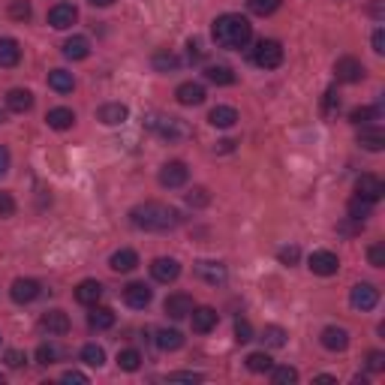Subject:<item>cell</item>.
Masks as SVG:
<instances>
[{
  "instance_id": "obj_1",
  "label": "cell",
  "mask_w": 385,
  "mask_h": 385,
  "mask_svg": "<svg viewBox=\"0 0 385 385\" xmlns=\"http://www.w3.org/2000/svg\"><path fill=\"white\" fill-rule=\"evenodd\" d=\"M129 220L142 232H171V229L181 223V214L163 202H145L129 211Z\"/></svg>"
},
{
  "instance_id": "obj_2",
  "label": "cell",
  "mask_w": 385,
  "mask_h": 385,
  "mask_svg": "<svg viewBox=\"0 0 385 385\" xmlns=\"http://www.w3.org/2000/svg\"><path fill=\"white\" fill-rule=\"evenodd\" d=\"M211 37H214V43L220 48H244L253 37V24L238 12H226L214 21Z\"/></svg>"
},
{
  "instance_id": "obj_3",
  "label": "cell",
  "mask_w": 385,
  "mask_h": 385,
  "mask_svg": "<svg viewBox=\"0 0 385 385\" xmlns=\"http://www.w3.org/2000/svg\"><path fill=\"white\" fill-rule=\"evenodd\" d=\"M145 127L151 129V133H157L160 138H166V142H178V138L187 136L184 121L171 118V114H151V118L145 121Z\"/></svg>"
},
{
  "instance_id": "obj_4",
  "label": "cell",
  "mask_w": 385,
  "mask_h": 385,
  "mask_svg": "<svg viewBox=\"0 0 385 385\" xmlns=\"http://www.w3.org/2000/svg\"><path fill=\"white\" fill-rule=\"evenodd\" d=\"M253 63L262 70H277L283 63V45L277 39H262V43L253 48Z\"/></svg>"
},
{
  "instance_id": "obj_5",
  "label": "cell",
  "mask_w": 385,
  "mask_h": 385,
  "mask_svg": "<svg viewBox=\"0 0 385 385\" xmlns=\"http://www.w3.org/2000/svg\"><path fill=\"white\" fill-rule=\"evenodd\" d=\"M349 304L355 310H362V313H367V310H373L379 304V289L373 283H355L349 292Z\"/></svg>"
},
{
  "instance_id": "obj_6",
  "label": "cell",
  "mask_w": 385,
  "mask_h": 385,
  "mask_svg": "<svg viewBox=\"0 0 385 385\" xmlns=\"http://www.w3.org/2000/svg\"><path fill=\"white\" fill-rule=\"evenodd\" d=\"M187 178H190V169H187L181 160H171V163H166V166L160 169V184L166 187V190H178V187H184Z\"/></svg>"
},
{
  "instance_id": "obj_7",
  "label": "cell",
  "mask_w": 385,
  "mask_h": 385,
  "mask_svg": "<svg viewBox=\"0 0 385 385\" xmlns=\"http://www.w3.org/2000/svg\"><path fill=\"white\" fill-rule=\"evenodd\" d=\"M334 72H337V81H343V85H355V81L364 79V63L355 61V57H340L334 63Z\"/></svg>"
},
{
  "instance_id": "obj_8",
  "label": "cell",
  "mask_w": 385,
  "mask_h": 385,
  "mask_svg": "<svg viewBox=\"0 0 385 385\" xmlns=\"http://www.w3.org/2000/svg\"><path fill=\"white\" fill-rule=\"evenodd\" d=\"M310 271L319 274V277H331V274H337V268H340V259L334 256L331 250H316L313 256H310Z\"/></svg>"
},
{
  "instance_id": "obj_9",
  "label": "cell",
  "mask_w": 385,
  "mask_h": 385,
  "mask_svg": "<svg viewBox=\"0 0 385 385\" xmlns=\"http://www.w3.org/2000/svg\"><path fill=\"white\" fill-rule=\"evenodd\" d=\"M151 277L157 283H175L178 277H181V265L169 256H160V259L151 262Z\"/></svg>"
},
{
  "instance_id": "obj_10",
  "label": "cell",
  "mask_w": 385,
  "mask_h": 385,
  "mask_svg": "<svg viewBox=\"0 0 385 385\" xmlns=\"http://www.w3.org/2000/svg\"><path fill=\"white\" fill-rule=\"evenodd\" d=\"M39 292H43V286H39L37 280H30V277H19V280L12 283V289H10L15 304H30V301L39 298Z\"/></svg>"
},
{
  "instance_id": "obj_11",
  "label": "cell",
  "mask_w": 385,
  "mask_h": 385,
  "mask_svg": "<svg viewBox=\"0 0 385 385\" xmlns=\"http://www.w3.org/2000/svg\"><path fill=\"white\" fill-rule=\"evenodd\" d=\"M76 21H79V10L72 3H57L48 10V24H52L54 30H67Z\"/></svg>"
},
{
  "instance_id": "obj_12",
  "label": "cell",
  "mask_w": 385,
  "mask_h": 385,
  "mask_svg": "<svg viewBox=\"0 0 385 385\" xmlns=\"http://www.w3.org/2000/svg\"><path fill=\"white\" fill-rule=\"evenodd\" d=\"M196 277L205 280L208 286H223L229 271H226L223 262H196Z\"/></svg>"
},
{
  "instance_id": "obj_13",
  "label": "cell",
  "mask_w": 385,
  "mask_h": 385,
  "mask_svg": "<svg viewBox=\"0 0 385 385\" xmlns=\"http://www.w3.org/2000/svg\"><path fill=\"white\" fill-rule=\"evenodd\" d=\"M355 196H362V199H367V202H379L385 196V184L376 175H362L355 181Z\"/></svg>"
},
{
  "instance_id": "obj_14",
  "label": "cell",
  "mask_w": 385,
  "mask_h": 385,
  "mask_svg": "<svg viewBox=\"0 0 385 385\" xmlns=\"http://www.w3.org/2000/svg\"><path fill=\"white\" fill-rule=\"evenodd\" d=\"M217 310L214 307H193V313H190V322H193V331L196 334H208V331H214L217 329Z\"/></svg>"
},
{
  "instance_id": "obj_15",
  "label": "cell",
  "mask_w": 385,
  "mask_h": 385,
  "mask_svg": "<svg viewBox=\"0 0 385 385\" xmlns=\"http://www.w3.org/2000/svg\"><path fill=\"white\" fill-rule=\"evenodd\" d=\"M163 307H166V313H169L171 319H187V316L193 313L196 304H193V298H190L187 292H175V295H169Z\"/></svg>"
},
{
  "instance_id": "obj_16",
  "label": "cell",
  "mask_w": 385,
  "mask_h": 385,
  "mask_svg": "<svg viewBox=\"0 0 385 385\" xmlns=\"http://www.w3.org/2000/svg\"><path fill=\"white\" fill-rule=\"evenodd\" d=\"M151 298H154V292L147 289L145 283H127L124 286V301L133 310H145L147 304H151Z\"/></svg>"
},
{
  "instance_id": "obj_17",
  "label": "cell",
  "mask_w": 385,
  "mask_h": 385,
  "mask_svg": "<svg viewBox=\"0 0 385 385\" xmlns=\"http://www.w3.org/2000/svg\"><path fill=\"white\" fill-rule=\"evenodd\" d=\"M319 340H322V346L329 349V352H343V349L349 346V334H346V329H337V325H329V329H322Z\"/></svg>"
},
{
  "instance_id": "obj_18",
  "label": "cell",
  "mask_w": 385,
  "mask_h": 385,
  "mask_svg": "<svg viewBox=\"0 0 385 385\" xmlns=\"http://www.w3.org/2000/svg\"><path fill=\"white\" fill-rule=\"evenodd\" d=\"M96 118H100V124H105V127H118L129 118V109L124 103H105L103 109L96 112Z\"/></svg>"
},
{
  "instance_id": "obj_19",
  "label": "cell",
  "mask_w": 385,
  "mask_h": 385,
  "mask_svg": "<svg viewBox=\"0 0 385 385\" xmlns=\"http://www.w3.org/2000/svg\"><path fill=\"white\" fill-rule=\"evenodd\" d=\"M19 61H21V45H19V39L3 37V39H0V67H3V70H12V67H19Z\"/></svg>"
},
{
  "instance_id": "obj_20",
  "label": "cell",
  "mask_w": 385,
  "mask_h": 385,
  "mask_svg": "<svg viewBox=\"0 0 385 385\" xmlns=\"http://www.w3.org/2000/svg\"><path fill=\"white\" fill-rule=\"evenodd\" d=\"M39 325H43V331L48 334H67L70 331V316L63 313V310H48L39 319Z\"/></svg>"
},
{
  "instance_id": "obj_21",
  "label": "cell",
  "mask_w": 385,
  "mask_h": 385,
  "mask_svg": "<svg viewBox=\"0 0 385 385\" xmlns=\"http://www.w3.org/2000/svg\"><path fill=\"white\" fill-rule=\"evenodd\" d=\"M178 103L181 105H202L205 103V87L199 85V81H184V85H178Z\"/></svg>"
},
{
  "instance_id": "obj_22",
  "label": "cell",
  "mask_w": 385,
  "mask_h": 385,
  "mask_svg": "<svg viewBox=\"0 0 385 385\" xmlns=\"http://www.w3.org/2000/svg\"><path fill=\"white\" fill-rule=\"evenodd\" d=\"M138 265V253L136 250H118V253H112V259H109V268L114 274H129L133 268Z\"/></svg>"
},
{
  "instance_id": "obj_23",
  "label": "cell",
  "mask_w": 385,
  "mask_h": 385,
  "mask_svg": "<svg viewBox=\"0 0 385 385\" xmlns=\"http://www.w3.org/2000/svg\"><path fill=\"white\" fill-rule=\"evenodd\" d=\"M100 298H103V283H96V280H81V283L76 286V301H79V304L94 307Z\"/></svg>"
},
{
  "instance_id": "obj_24",
  "label": "cell",
  "mask_w": 385,
  "mask_h": 385,
  "mask_svg": "<svg viewBox=\"0 0 385 385\" xmlns=\"http://www.w3.org/2000/svg\"><path fill=\"white\" fill-rule=\"evenodd\" d=\"M6 105H10V112H30L34 109V94L28 91V87H12L10 94H6Z\"/></svg>"
},
{
  "instance_id": "obj_25",
  "label": "cell",
  "mask_w": 385,
  "mask_h": 385,
  "mask_svg": "<svg viewBox=\"0 0 385 385\" xmlns=\"http://www.w3.org/2000/svg\"><path fill=\"white\" fill-rule=\"evenodd\" d=\"M154 343H157V349H163V352H178L184 346V334L178 329H160Z\"/></svg>"
},
{
  "instance_id": "obj_26",
  "label": "cell",
  "mask_w": 385,
  "mask_h": 385,
  "mask_svg": "<svg viewBox=\"0 0 385 385\" xmlns=\"http://www.w3.org/2000/svg\"><path fill=\"white\" fill-rule=\"evenodd\" d=\"M208 121L214 127H220V129H229V127L238 124V112H235L232 105H214L211 114H208Z\"/></svg>"
},
{
  "instance_id": "obj_27",
  "label": "cell",
  "mask_w": 385,
  "mask_h": 385,
  "mask_svg": "<svg viewBox=\"0 0 385 385\" xmlns=\"http://www.w3.org/2000/svg\"><path fill=\"white\" fill-rule=\"evenodd\" d=\"M63 54H67L70 61H85V57H91V43H87V37H70L67 43H63Z\"/></svg>"
},
{
  "instance_id": "obj_28",
  "label": "cell",
  "mask_w": 385,
  "mask_h": 385,
  "mask_svg": "<svg viewBox=\"0 0 385 385\" xmlns=\"http://www.w3.org/2000/svg\"><path fill=\"white\" fill-rule=\"evenodd\" d=\"M358 145H362L364 151L376 154V151H382V147H385V133L379 127H364L362 136H358Z\"/></svg>"
},
{
  "instance_id": "obj_29",
  "label": "cell",
  "mask_w": 385,
  "mask_h": 385,
  "mask_svg": "<svg viewBox=\"0 0 385 385\" xmlns=\"http://www.w3.org/2000/svg\"><path fill=\"white\" fill-rule=\"evenodd\" d=\"M48 87L57 94H72L76 79H72V72H67V70H52L48 72Z\"/></svg>"
},
{
  "instance_id": "obj_30",
  "label": "cell",
  "mask_w": 385,
  "mask_h": 385,
  "mask_svg": "<svg viewBox=\"0 0 385 385\" xmlns=\"http://www.w3.org/2000/svg\"><path fill=\"white\" fill-rule=\"evenodd\" d=\"M48 127L52 129H70L72 124H76V114H72V109H63V105H57V109H52L45 114Z\"/></svg>"
},
{
  "instance_id": "obj_31",
  "label": "cell",
  "mask_w": 385,
  "mask_h": 385,
  "mask_svg": "<svg viewBox=\"0 0 385 385\" xmlns=\"http://www.w3.org/2000/svg\"><path fill=\"white\" fill-rule=\"evenodd\" d=\"M205 79H208L211 85H217V87L235 85V72H232V67H223V63H217V67H208V70H205Z\"/></svg>"
},
{
  "instance_id": "obj_32",
  "label": "cell",
  "mask_w": 385,
  "mask_h": 385,
  "mask_svg": "<svg viewBox=\"0 0 385 385\" xmlns=\"http://www.w3.org/2000/svg\"><path fill=\"white\" fill-rule=\"evenodd\" d=\"M87 325H91L94 331L112 329V325H114V310H109V307H96V304H94L91 316H87Z\"/></svg>"
},
{
  "instance_id": "obj_33",
  "label": "cell",
  "mask_w": 385,
  "mask_h": 385,
  "mask_svg": "<svg viewBox=\"0 0 385 385\" xmlns=\"http://www.w3.org/2000/svg\"><path fill=\"white\" fill-rule=\"evenodd\" d=\"M379 118H382L379 105H358V109H352V114H349V121L355 127H367L371 121H379Z\"/></svg>"
},
{
  "instance_id": "obj_34",
  "label": "cell",
  "mask_w": 385,
  "mask_h": 385,
  "mask_svg": "<svg viewBox=\"0 0 385 385\" xmlns=\"http://www.w3.org/2000/svg\"><path fill=\"white\" fill-rule=\"evenodd\" d=\"M346 211H349V220H355V223H364V220L371 217V211H373V202H367V199H362V196H355V199H349Z\"/></svg>"
},
{
  "instance_id": "obj_35",
  "label": "cell",
  "mask_w": 385,
  "mask_h": 385,
  "mask_svg": "<svg viewBox=\"0 0 385 385\" xmlns=\"http://www.w3.org/2000/svg\"><path fill=\"white\" fill-rule=\"evenodd\" d=\"M271 367H274V358L268 352H250L247 355V371L253 373H268Z\"/></svg>"
},
{
  "instance_id": "obj_36",
  "label": "cell",
  "mask_w": 385,
  "mask_h": 385,
  "mask_svg": "<svg viewBox=\"0 0 385 385\" xmlns=\"http://www.w3.org/2000/svg\"><path fill=\"white\" fill-rule=\"evenodd\" d=\"M151 63H154V70H160V72H171V70L181 67V57L171 54V52H157L151 57Z\"/></svg>"
},
{
  "instance_id": "obj_37",
  "label": "cell",
  "mask_w": 385,
  "mask_h": 385,
  "mask_svg": "<svg viewBox=\"0 0 385 385\" xmlns=\"http://www.w3.org/2000/svg\"><path fill=\"white\" fill-rule=\"evenodd\" d=\"M118 367L127 373H136L138 367H142V355H138L136 349H121L118 352Z\"/></svg>"
},
{
  "instance_id": "obj_38",
  "label": "cell",
  "mask_w": 385,
  "mask_h": 385,
  "mask_svg": "<svg viewBox=\"0 0 385 385\" xmlns=\"http://www.w3.org/2000/svg\"><path fill=\"white\" fill-rule=\"evenodd\" d=\"M81 362H85L87 367H103L105 364L103 346H96V343H87V346H81Z\"/></svg>"
},
{
  "instance_id": "obj_39",
  "label": "cell",
  "mask_w": 385,
  "mask_h": 385,
  "mask_svg": "<svg viewBox=\"0 0 385 385\" xmlns=\"http://www.w3.org/2000/svg\"><path fill=\"white\" fill-rule=\"evenodd\" d=\"M271 379H274V385H295V382H298V371L289 367V364L271 367Z\"/></svg>"
},
{
  "instance_id": "obj_40",
  "label": "cell",
  "mask_w": 385,
  "mask_h": 385,
  "mask_svg": "<svg viewBox=\"0 0 385 385\" xmlns=\"http://www.w3.org/2000/svg\"><path fill=\"white\" fill-rule=\"evenodd\" d=\"M262 340H265L268 346L280 349V346H286V331L280 329V325H268V329L262 331Z\"/></svg>"
},
{
  "instance_id": "obj_41",
  "label": "cell",
  "mask_w": 385,
  "mask_h": 385,
  "mask_svg": "<svg viewBox=\"0 0 385 385\" xmlns=\"http://www.w3.org/2000/svg\"><path fill=\"white\" fill-rule=\"evenodd\" d=\"M57 358H61V349H57L54 343H43V346L37 349V362H39V364H45V367H48V364H54Z\"/></svg>"
},
{
  "instance_id": "obj_42",
  "label": "cell",
  "mask_w": 385,
  "mask_h": 385,
  "mask_svg": "<svg viewBox=\"0 0 385 385\" xmlns=\"http://www.w3.org/2000/svg\"><path fill=\"white\" fill-rule=\"evenodd\" d=\"M247 6L253 15H271V12H277L280 0H247Z\"/></svg>"
},
{
  "instance_id": "obj_43",
  "label": "cell",
  "mask_w": 385,
  "mask_h": 385,
  "mask_svg": "<svg viewBox=\"0 0 385 385\" xmlns=\"http://www.w3.org/2000/svg\"><path fill=\"white\" fill-rule=\"evenodd\" d=\"M208 202H211V196L205 187H193V190L187 193V205H190V208H205Z\"/></svg>"
},
{
  "instance_id": "obj_44",
  "label": "cell",
  "mask_w": 385,
  "mask_h": 385,
  "mask_svg": "<svg viewBox=\"0 0 385 385\" xmlns=\"http://www.w3.org/2000/svg\"><path fill=\"white\" fill-rule=\"evenodd\" d=\"M10 19H15V21H28L30 19V3L28 0H12L10 3Z\"/></svg>"
},
{
  "instance_id": "obj_45",
  "label": "cell",
  "mask_w": 385,
  "mask_h": 385,
  "mask_svg": "<svg viewBox=\"0 0 385 385\" xmlns=\"http://www.w3.org/2000/svg\"><path fill=\"white\" fill-rule=\"evenodd\" d=\"M235 340L238 343H250L253 340V329H250L247 319H238V322H235Z\"/></svg>"
},
{
  "instance_id": "obj_46",
  "label": "cell",
  "mask_w": 385,
  "mask_h": 385,
  "mask_svg": "<svg viewBox=\"0 0 385 385\" xmlns=\"http://www.w3.org/2000/svg\"><path fill=\"white\" fill-rule=\"evenodd\" d=\"M12 214H15V199H12V193L0 190V217H12Z\"/></svg>"
},
{
  "instance_id": "obj_47",
  "label": "cell",
  "mask_w": 385,
  "mask_h": 385,
  "mask_svg": "<svg viewBox=\"0 0 385 385\" xmlns=\"http://www.w3.org/2000/svg\"><path fill=\"white\" fill-rule=\"evenodd\" d=\"M367 259H371L373 268H385V247L382 244H373V247L367 250Z\"/></svg>"
},
{
  "instance_id": "obj_48",
  "label": "cell",
  "mask_w": 385,
  "mask_h": 385,
  "mask_svg": "<svg viewBox=\"0 0 385 385\" xmlns=\"http://www.w3.org/2000/svg\"><path fill=\"white\" fill-rule=\"evenodd\" d=\"M171 382H202L205 376L202 373H193V371H178V373H169Z\"/></svg>"
},
{
  "instance_id": "obj_49",
  "label": "cell",
  "mask_w": 385,
  "mask_h": 385,
  "mask_svg": "<svg viewBox=\"0 0 385 385\" xmlns=\"http://www.w3.org/2000/svg\"><path fill=\"white\" fill-rule=\"evenodd\" d=\"M322 109H325V114H334V112L340 109V96H337V91H334V87H331L329 94H325V103H322Z\"/></svg>"
},
{
  "instance_id": "obj_50",
  "label": "cell",
  "mask_w": 385,
  "mask_h": 385,
  "mask_svg": "<svg viewBox=\"0 0 385 385\" xmlns=\"http://www.w3.org/2000/svg\"><path fill=\"white\" fill-rule=\"evenodd\" d=\"M367 371H373V373L385 371V355L382 352H371V355H367Z\"/></svg>"
},
{
  "instance_id": "obj_51",
  "label": "cell",
  "mask_w": 385,
  "mask_h": 385,
  "mask_svg": "<svg viewBox=\"0 0 385 385\" xmlns=\"http://www.w3.org/2000/svg\"><path fill=\"white\" fill-rule=\"evenodd\" d=\"M298 256H301L298 247H283L280 250V262H283V265H295V262H298Z\"/></svg>"
},
{
  "instance_id": "obj_52",
  "label": "cell",
  "mask_w": 385,
  "mask_h": 385,
  "mask_svg": "<svg viewBox=\"0 0 385 385\" xmlns=\"http://www.w3.org/2000/svg\"><path fill=\"white\" fill-rule=\"evenodd\" d=\"M10 163H12V157H10V147L6 145H0V178L10 171Z\"/></svg>"
},
{
  "instance_id": "obj_53",
  "label": "cell",
  "mask_w": 385,
  "mask_h": 385,
  "mask_svg": "<svg viewBox=\"0 0 385 385\" xmlns=\"http://www.w3.org/2000/svg\"><path fill=\"white\" fill-rule=\"evenodd\" d=\"M24 362H28V358H24V352H19V349L6 352V364H10V367H21Z\"/></svg>"
},
{
  "instance_id": "obj_54",
  "label": "cell",
  "mask_w": 385,
  "mask_h": 385,
  "mask_svg": "<svg viewBox=\"0 0 385 385\" xmlns=\"http://www.w3.org/2000/svg\"><path fill=\"white\" fill-rule=\"evenodd\" d=\"M373 52H376V54L385 52V30H382V28L373 30Z\"/></svg>"
},
{
  "instance_id": "obj_55",
  "label": "cell",
  "mask_w": 385,
  "mask_h": 385,
  "mask_svg": "<svg viewBox=\"0 0 385 385\" xmlns=\"http://www.w3.org/2000/svg\"><path fill=\"white\" fill-rule=\"evenodd\" d=\"M63 382H76V385H87V376L81 371H67L63 373Z\"/></svg>"
},
{
  "instance_id": "obj_56",
  "label": "cell",
  "mask_w": 385,
  "mask_h": 385,
  "mask_svg": "<svg viewBox=\"0 0 385 385\" xmlns=\"http://www.w3.org/2000/svg\"><path fill=\"white\" fill-rule=\"evenodd\" d=\"M187 48H190V52H187V54H190V61H202V45L196 43V39H190V43H187Z\"/></svg>"
},
{
  "instance_id": "obj_57",
  "label": "cell",
  "mask_w": 385,
  "mask_h": 385,
  "mask_svg": "<svg viewBox=\"0 0 385 385\" xmlns=\"http://www.w3.org/2000/svg\"><path fill=\"white\" fill-rule=\"evenodd\" d=\"M232 147H235V142H232V138H223V142H217V147H214V151H220V154H229V151H232Z\"/></svg>"
},
{
  "instance_id": "obj_58",
  "label": "cell",
  "mask_w": 385,
  "mask_h": 385,
  "mask_svg": "<svg viewBox=\"0 0 385 385\" xmlns=\"http://www.w3.org/2000/svg\"><path fill=\"white\" fill-rule=\"evenodd\" d=\"M87 3H91V6H112L114 0H87Z\"/></svg>"
},
{
  "instance_id": "obj_59",
  "label": "cell",
  "mask_w": 385,
  "mask_h": 385,
  "mask_svg": "<svg viewBox=\"0 0 385 385\" xmlns=\"http://www.w3.org/2000/svg\"><path fill=\"white\" fill-rule=\"evenodd\" d=\"M316 382H334V376H329V373H319V376H316Z\"/></svg>"
},
{
  "instance_id": "obj_60",
  "label": "cell",
  "mask_w": 385,
  "mask_h": 385,
  "mask_svg": "<svg viewBox=\"0 0 385 385\" xmlns=\"http://www.w3.org/2000/svg\"><path fill=\"white\" fill-rule=\"evenodd\" d=\"M3 121H6V118H3V112H0V124H3Z\"/></svg>"
},
{
  "instance_id": "obj_61",
  "label": "cell",
  "mask_w": 385,
  "mask_h": 385,
  "mask_svg": "<svg viewBox=\"0 0 385 385\" xmlns=\"http://www.w3.org/2000/svg\"><path fill=\"white\" fill-rule=\"evenodd\" d=\"M0 382H3V376H0Z\"/></svg>"
},
{
  "instance_id": "obj_62",
  "label": "cell",
  "mask_w": 385,
  "mask_h": 385,
  "mask_svg": "<svg viewBox=\"0 0 385 385\" xmlns=\"http://www.w3.org/2000/svg\"><path fill=\"white\" fill-rule=\"evenodd\" d=\"M0 340H3V337H0Z\"/></svg>"
}]
</instances>
